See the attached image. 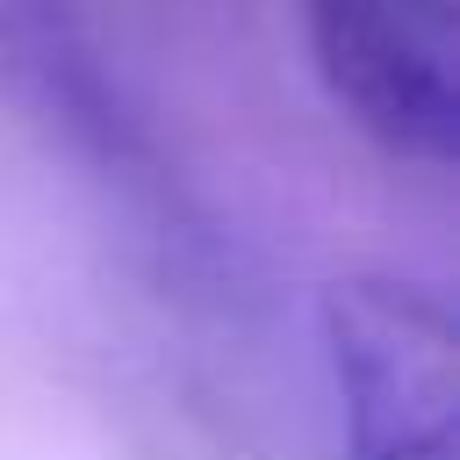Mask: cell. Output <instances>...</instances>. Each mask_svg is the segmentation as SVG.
<instances>
[{
  "label": "cell",
  "instance_id": "6da1fadb",
  "mask_svg": "<svg viewBox=\"0 0 460 460\" xmlns=\"http://www.w3.org/2000/svg\"><path fill=\"white\" fill-rule=\"evenodd\" d=\"M0 108L101 180L165 244H201V208L72 0H0Z\"/></svg>",
  "mask_w": 460,
  "mask_h": 460
},
{
  "label": "cell",
  "instance_id": "7a4b0ae2",
  "mask_svg": "<svg viewBox=\"0 0 460 460\" xmlns=\"http://www.w3.org/2000/svg\"><path fill=\"white\" fill-rule=\"evenodd\" d=\"M338 460H460V331L438 288L345 273L316 302Z\"/></svg>",
  "mask_w": 460,
  "mask_h": 460
},
{
  "label": "cell",
  "instance_id": "3957f363",
  "mask_svg": "<svg viewBox=\"0 0 460 460\" xmlns=\"http://www.w3.org/2000/svg\"><path fill=\"white\" fill-rule=\"evenodd\" d=\"M331 108L395 165L460 158V0H295Z\"/></svg>",
  "mask_w": 460,
  "mask_h": 460
}]
</instances>
